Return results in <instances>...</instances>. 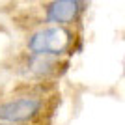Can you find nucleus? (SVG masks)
<instances>
[{"label":"nucleus","instance_id":"f257e3e1","mask_svg":"<svg viewBox=\"0 0 125 125\" xmlns=\"http://www.w3.org/2000/svg\"><path fill=\"white\" fill-rule=\"evenodd\" d=\"M45 110V97L37 94H19L0 101V121L10 125H28Z\"/></svg>","mask_w":125,"mask_h":125},{"label":"nucleus","instance_id":"f03ea898","mask_svg":"<svg viewBox=\"0 0 125 125\" xmlns=\"http://www.w3.org/2000/svg\"><path fill=\"white\" fill-rule=\"evenodd\" d=\"M69 47H71V34L58 24L39 28L26 37V51L34 56L62 58L63 54H69Z\"/></svg>","mask_w":125,"mask_h":125},{"label":"nucleus","instance_id":"7ed1b4c3","mask_svg":"<svg viewBox=\"0 0 125 125\" xmlns=\"http://www.w3.org/2000/svg\"><path fill=\"white\" fill-rule=\"evenodd\" d=\"M80 13V0H52L45 10V21L51 24L67 26L77 21Z\"/></svg>","mask_w":125,"mask_h":125}]
</instances>
